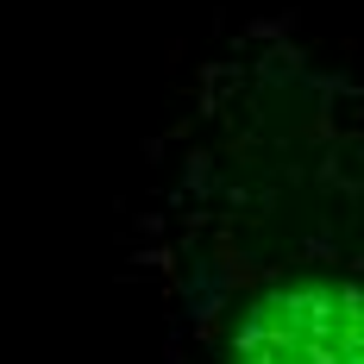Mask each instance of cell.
Returning <instances> with one entry per match:
<instances>
[{
  "mask_svg": "<svg viewBox=\"0 0 364 364\" xmlns=\"http://www.w3.org/2000/svg\"><path fill=\"white\" fill-rule=\"evenodd\" d=\"M226 364H364V283L283 277L257 289L232 321Z\"/></svg>",
  "mask_w": 364,
  "mask_h": 364,
  "instance_id": "obj_1",
  "label": "cell"
}]
</instances>
